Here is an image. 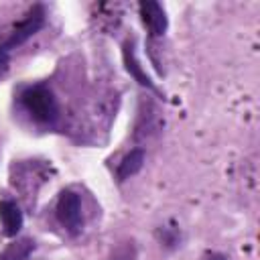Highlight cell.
Segmentation results:
<instances>
[{"label":"cell","instance_id":"11","mask_svg":"<svg viewBox=\"0 0 260 260\" xmlns=\"http://www.w3.org/2000/svg\"><path fill=\"white\" fill-rule=\"evenodd\" d=\"M110 260H136V254H134V248L132 246H126L122 250H118Z\"/></svg>","mask_w":260,"mask_h":260},{"label":"cell","instance_id":"5","mask_svg":"<svg viewBox=\"0 0 260 260\" xmlns=\"http://www.w3.org/2000/svg\"><path fill=\"white\" fill-rule=\"evenodd\" d=\"M162 126V120L158 116V110L152 102H142L140 104V110H138V120H136V126H134V138L140 140V138H148L152 134H156Z\"/></svg>","mask_w":260,"mask_h":260},{"label":"cell","instance_id":"8","mask_svg":"<svg viewBox=\"0 0 260 260\" xmlns=\"http://www.w3.org/2000/svg\"><path fill=\"white\" fill-rule=\"evenodd\" d=\"M144 165V150L142 148H132L118 165V179L126 181L130 177H134Z\"/></svg>","mask_w":260,"mask_h":260},{"label":"cell","instance_id":"4","mask_svg":"<svg viewBox=\"0 0 260 260\" xmlns=\"http://www.w3.org/2000/svg\"><path fill=\"white\" fill-rule=\"evenodd\" d=\"M138 10H140V18H142L146 30L150 32V37H160V35H165V30H167V26H169V20H167L165 8H162L158 2H150V0L140 2Z\"/></svg>","mask_w":260,"mask_h":260},{"label":"cell","instance_id":"7","mask_svg":"<svg viewBox=\"0 0 260 260\" xmlns=\"http://www.w3.org/2000/svg\"><path fill=\"white\" fill-rule=\"evenodd\" d=\"M0 221H2V232L4 236L12 238L20 232L22 228V211L12 199H2L0 201Z\"/></svg>","mask_w":260,"mask_h":260},{"label":"cell","instance_id":"1","mask_svg":"<svg viewBox=\"0 0 260 260\" xmlns=\"http://www.w3.org/2000/svg\"><path fill=\"white\" fill-rule=\"evenodd\" d=\"M20 106L39 124L53 126L59 118V104L47 85H28L20 91Z\"/></svg>","mask_w":260,"mask_h":260},{"label":"cell","instance_id":"3","mask_svg":"<svg viewBox=\"0 0 260 260\" xmlns=\"http://www.w3.org/2000/svg\"><path fill=\"white\" fill-rule=\"evenodd\" d=\"M45 16H47V14H45V8H43L41 4L32 6V8L26 12V16H24L20 22L14 24V28L10 30L8 39L0 45V49L8 53V49H14V47L22 45L24 41H28L35 32H39V30L45 26Z\"/></svg>","mask_w":260,"mask_h":260},{"label":"cell","instance_id":"12","mask_svg":"<svg viewBox=\"0 0 260 260\" xmlns=\"http://www.w3.org/2000/svg\"><path fill=\"white\" fill-rule=\"evenodd\" d=\"M8 65H10V57H8V53H6V51H2V49H0V77H4V75H6Z\"/></svg>","mask_w":260,"mask_h":260},{"label":"cell","instance_id":"2","mask_svg":"<svg viewBox=\"0 0 260 260\" xmlns=\"http://www.w3.org/2000/svg\"><path fill=\"white\" fill-rule=\"evenodd\" d=\"M55 213H57V219L59 223L71 234H79L81 228H83V213H81V199L75 191L71 189H65L61 191L59 199H57V205H55Z\"/></svg>","mask_w":260,"mask_h":260},{"label":"cell","instance_id":"13","mask_svg":"<svg viewBox=\"0 0 260 260\" xmlns=\"http://www.w3.org/2000/svg\"><path fill=\"white\" fill-rule=\"evenodd\" d=\"M205 260H228V256H223V254H219V252H211V254H207Z\"/></svg>","mask_w":260,"mask_h":260},{"label":"cell","instance_id":"6","mask_svg":"<svg viewBox=\"0 0 260 260\" xmlns=\"http://www.w3.org/2000/svg\"><path fill=\"white\" fill-rule=\"evenodd\" d=\"M122 57H124V65H126V71L142 85V87H146V89H150V91H156V85L150 81V77L142 71V65H140V61H138V57H136V51H134V43L132 41H126L124 43V47H122Z\"/></svg>","mask_w":260,"mask_h":260},{"label":"cell","instance_id":"9","mask_svg":"<svg viewBox=\"0 0 260 260\" xmlns=\"http://www.w3.org/2000/svg\"><path fill=\"white\" fill-rule=\"evenodd\" d=\"M32 250H35V242L30 238H20V240H14L12 244H8L0 252V260H28Z\"/></svg>","mask_w":260,"mask_h":260},{"label":"cell","instance_id":"10","mask_svg":"<svg viewBox=\"0 0 260 260\" xmlns=\"http://www.w3.org/2000/svg\"><path fill=\"white\" fill-rule=\"evenodd\" d=\"M156 238H158V242H160L162 246L175 248V246L181 242V232H179L177 228L165 225V228H158V230H156Z\"/></svg>","mask_w":260,"mask_h":260}]
</instances>
